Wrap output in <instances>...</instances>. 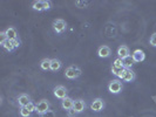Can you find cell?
<instances>
[{
    "label": "cell",
    "instance_id": "1",
    "mask_svg": "<svg viewBox=\"0 0 156 117\" xmlns=\"http://www.w3.org/2000/svg\"><path fill=\"white\" fill-rule=\"evenodd\" d=\"M81 74H82V71L78 66H69L65 70V76L69 80H75V78L80 77Z\"/></svg>",
    "mask_w": 156,
    "mask_h": 117
},
{
    "label": "cell",
    "instance_id": "2",
    "mask_svg": "<svg viewBox=\"0 0 156 117\" xmlns=\"http://www.w3.org/2000/svg\"><path fill=\"white\" fill-rule=\"evenodd\" d=\"M51 7H52V2L47 1V0H37V1H33V4H32V8L38 12L47 11Z\"/></svg>",
    "mask_w": 156,
    "mask_h": 117
},
{
    "label": "cell",
    "instance_id": "3",
    "mask_svg": "<svg viewBox=\"0 0 156 117\" xmlns=\"http://www.w3.org/2000/svg\"><path fill=\"white\" fill-rule=\"evenodd\" d=\"M122 88H123V86H122V82L120 80H113L108 84V90L112 94H114V95H117V94L121 93Z\"/></svg>",
    "mask_w": 156,
    "mask_h": 117
},
{
    "label": "cell",
    "instance_id": "4",
    "mask_svg": "<svg viewBox=\"0 0 156 117\" xmlns=\"http://www.w3.org/2000/svg\"><path fill=\"white\" fill-rule=\"evenodd\" d=\"M52 26H53V29H54L55 33H59V34L63 33L67 28V23L63 19H55Z\"/></svg>",
    "mask_w": 156,
    "mask_h": 117
},
{
    "label": "cell",
    "instance_id": "5",
    "mask_svg": "<svg viewBox=\"0 0 156 117\" xmlns=\"http://www.w3.org/2000/svg\"><path fill=\"white\" fill-rule=\"evenodd\" d=\"M48 110H49V102L48 101L41 100V101H39L37 103V109H35V111L39 114L40 116L44 115L45 112H47Z\"/></svg>",
    "mask_w": 156,
    "mask_h": 117
},
{
    "label": "cell",
    "instance_id": "6",
    "mask_svg": "<svg viewBox=\"0 0 156 117\" xmlns=\"http://www.w3.org/2000/svg\"><path fill=\"white\" fill-rule=\"evenodd\" d=\"M53 94H54V96L56 98L62 101L63 98L67 97V89L63 86H56L54 88V90H53Z\"/></svg>",
    "mask_w": 156,
    "mask_h": 117
},
{
    "label": "cell",
    "instance_id": "7",
    "mask_svg": "<svg viewBox=\"0 0 156 117\" xmlns=\"http://www.w3.org/2000/svg\"><path fill=\"white\" fill-rule=\"evenodd\" d=\"M103 108H105V101L102 98H95L90 103V109L95 112H100L101 110H103Z\"/></svg>",
    "mask_w": 156,
    "mask_h": 117
},
{
    "label": "cell",
    "instance_id": "8",
    "mask_svg": "<svg viewBox=\"0 0 156 117\" xmlns=\"http://www.w3.org/2000/svg\"><path fill=\"white\" fill-rule=\"evenodd\" d=\"M16 102H18V104L20 105V108H26L32 101H31V97H30L27 94H21V95L18 96Z\"/></svg>",
    "mask_w": 156,
    "mask_h": 117
},
{
    "label": "cell",
    "instance_id": "9",
    "mask_svg": "<svg viewBox=\"0 0 156 117\" xmlns=\"http://www.w3.org/2000/svg\"><path fill=\"white\" fill-rule=\"evenodd\" d=\"M126 71H127V69H126L125 67H117V66H112V73H113V75H115L116 77L119 78H122L125 77L126 75Z\"/></svg>",
    "mask_w": 156,
    "mask_h": 117
},
{
    "label": "cell",
    "instance_id": "10",
    "mask_svg": "<svg viewBox=\"0 0 156 117\" xmlns=\"http://www.w3.org/2000/svg\"><path fill=\"white\" fill-rule=\"evenodd\" d=\"M73 109L75 110L78 114H81L82 111H85V109H86V102L83 101V100H81V98L75 100V101H74V107H73Z\"/></svg>",
    "mask_w": 156,
    "mask_h": 117
},
{
    "label": "cell",
    "instance_id": "11",
    "mask_svg": "<svg viewBox=\"0 0 156 117\" xmlns=\"http://www.w3.org/2000/svg\"><path fill=\"white\" fill-rule=\"evenodd\" d=\"M98 55L102 59H107L112 55V50L108 46H101L98 49Z\"/></svg>",
    "mask_w": 156,
    "mask_h": 117
},
{
    "label": "cell",
    "instance_id": "12",
    "mask_svg": "<svg viewBox=\"0 0 156 117\" xmlns=\"http://www.w3.org/2000/svg\"><path fill=\"white\" fill-rule=\"evenodd\" d=\"M132 57H133L134 62H142L146 59V54H144L143 50L136 49V50H134V53L132 54Z\"/></svg>",
    "mask_w": 156,
    "mask_h": 117
},
{
    "label": "cell",
    "instance_id": "13",
    "mask_svg": "<svg viewBox=\"0 0 156 117\" xmlns=\"http://www.w3.org/2000/svg\"><path fill=\"white\" fill-rule=\"evenodd\" d=\"M117 56L122 60H125L126 57L130 56V53H129V48L127 46H120L117 48Z\"/></svg>",
    "mask_w": 156,
    "mask_h": 117
},
{
    "label": "cell",
    "instance_id": "14",
    "mask_svg": "<svg viewBox=\"0 0 156 117\" xmlns=\"http://www.w3.org/2000/svg\"><path fill=\"white\" fill-rule=\"evenodd\" d=\"M73 107H74V100L68 97V96L61 101V108H62V109L68 111V110L73 109Z\"/></svg>",
    "mask_w": 156,
    "mask_h": 117
},
{
    "label": "cell",
    "instance_id": "15",
    "mask_svg": "<svg viewBox=\"0 0 156 117\" xmlns=\"http://www.w3.org/2000/svg\"><path fill=\"white\" fill-rule=\"evenodd\" d=\"M5 33H6L7 39L9 40V41L18 39V32H16V29L14 28V27H8L7 29L5 31Z\"/></svg>",
    "mask_w": 156,
    "mask_h": 117
},
{
    "label": "cell",
    "instance_id": "16",
    "mask_svg": "<svg viewBox=\"0 0 156 117\" xmlns=\"http://www.w3.org/2000/svg\"><path fill=\"white\" fill-rule=\"evenodd\" d=\"M61 67H62V63L60 60H58V59H52L51 60V70L52 71H58V70L61 69Z\"/></svg>",
    "mask_w": 156,
    "mask_h": 117
},
{
    "label": "cell",
    "instance_id": "17",
    "mask_svg": "<svg viewBox=\"0 0 156 117\" xmlns=\"http://www.w3.org/2000/svg\"><path fill=\"white\" fill-rule=\"evenodd\" d=\"M135 77H136V75H135V73H134L133 70L127 69L125 77L122 78V81H125V82H133L134 80H135Z\"/></svg>",
    "mask_w": 156,
    "mask_h": 117
},
{
    "label": "cell",
    "instance_id": "18",
    "mask_svg": "<svg viewBox=\"0 0 156 117\" xmlns=\"http://www.w3.org/2000/svg\"><path fill=\"white\" fill-rule=\"evenodd\" d=\"M40 68L42 70H48L51 69V59H42L41 61H40Z\"/></svg>",
    "mask_w": 156,
    "mask_h": 117
},
{
    "label": "cell",
    "instance_id": "19",
    "mask_svg": "<svg viewBox=\"0 0 156 117\" xmlns=\"http://www.w3.org/2000/svg\"><path fill=\"white\" fill-rule=\"evenodd\" d=\"M123 61V67H125L126 69H132V67H133L134 62L133 57H132V55L130 56H128V57H126L125 60H122Z\"/></svg>",
    "mask_w": 156,
    "mask_h": 117
},
{
    "label": "cell",
    "instance_id": "20",
    "mask_svg": "<svg viewBox=\"0 0 156 117\" xmlns=\"http://www.w3.org/2000/svg\"><path fill=\"white\" fill-rule=\"evenodd\" d=\"M0 46L2 47V48H4L5 50H7V52H13V50L16 49V48L13 47V45H12V42H11L9 40H7L6 42H4V43H2V45H0Z\"/></svg>",
    "mask_w": 156,
    "mask_h": 117
},
{
    "label": "cell",
    "instance_id": "21",
    "mask_svg": "<svg viewBox=\"0 0 156 117\" xmlns=\"http://www.w3.org/2000/svg\"><path fill=\"white\" fill-rule=\"evenodd\" d=\"M19 114H20V116L21 117H30L31 116V112L28 111L27 108H20L19 110Z\"/></svg>",
    "mask_w": 156,
    "mask_h": 117
},
{
    "label": "cell",
    "instance_id": "22",
    "mask_svg": "<svg viewBox=\"0 0 156 117\" xmlns=\"http://www.w3.org/2000/svg\"><path fill=\"white\" fill-rule=\"evenodd\" d=\"M7 35H6V33H5V31L1 32L0 33V45H2L4 42H6L7 41Z\"/></svg>",
    "mask_w": 156,
    "mask_h": 117
},
{
    "label": "cell",
    "instance_id": "23",
    "mask_svg": "<svg viewBox=\"0 0 156 117\" xmlns=\"http://www.w3.org/2000/svg\"><path fill=\"white\" fill-rule=\"evenodd\" d=\"M26 108H27V109H28V111L32 114V112H34V111H35V109H37V104H34L33 102H31V103H30V104H28Z\"/></svg>",
    "mask_w": 156,
    "mask_h": 117
},
{
    "label": "cell",
    "instance_id": "24",
    "mask_svg": "<svg viewBox=\"0 0 156 117\" xmlns=\"http://www.w3.org/2000/svg\"><path fill=\"white\" fill-rule=\"evenodd\" d=\"M149 42H150V45H151L153 47H156V33L151 34V36H150V40H149Z\"/></svg>",
    "mask_w": 156,
    "mask_h": 117
},
{
    "label": "cell",
    "instance_id": "25",
    "mask_svg": "<svg viewBox=\"0 0 156 117\" xmlns=\"http://www.w3.org/2000/svg\"><path fill=\"white\" fill-rule=\"evenodd\" d=\"M114 66H117V67H123V61H122V59L117 57L116 60H114Z\"/></svg>",
    "mask_w": 156,
    "mask_h": 117
},
{
    "label": "cell",
    "instance_id": "26",
    "mask_svg": "<svg viewBox=\"0 0 156 117\" xmlns=\"http://www.w3.org/2000/svg\"><path fill=\"white\" fill-rule=\"evenodd\" d=\"M40 117H55V114H54V111H52V110H48L47 112H45L44 115H41Z\"/></svg>",
    "mask_w": 156,
    "mask_h": 117
},
{
    "label": "cell",
    "instance_id": "27",
    "mask_svg": "<svg viewBox=\"0 0 156 117\" xmlns=\"http://www.w3.org/2000/svg\"><path fill=\"white\" fill-rule=\"evenodd\" d=\"M11 42H12V45H13V47H14V48H19V47L21 46V42H20V40H19V39L12 40Z\"/></svg>",
    "mask_w": 156,
    "mask_h": 117
},
{
    "label": "cell",
    "instance_id": "28",
    "mask_svg": "<svg viewBox=\"0 0 156 117\" xmlns=\"http://www.w3.org/2000/svg\"><path fill=\"white\" fill-rule=\"evenodd\" d=\"M67 112H68V116H69V117H74V116H75V115H78V112H76V111H75V110H74V109L68 110Z\"/></svg>",
    "mask_w": 156,
    "mask_h": 117
},
{
    "label": "cell",
    "instance_id": "29",
    "mask_svg": "<svg viewBox=\"0 0 156 117\" xmlns=\"http://www.w3.org/2000/svg\"><path fill=\"white\" fill-rule=\"evenodd\" d=\"M75 4H76L78 6H87L89 2H88V1H76Z\"/></svg>",
    "mask_w": 156,
    "mask_h": 117
}]
</instances>
